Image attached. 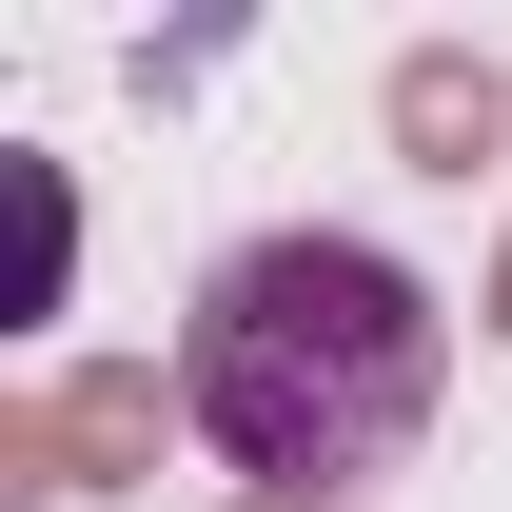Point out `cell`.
Here are the masks:
<instances>
[{"label": "cell", "mask_w": 512, "mask_h": 512, "mask_svg": "<svg viewBox=\"0 0 512 512\" xmlns=\"http://www.w3.org/2000/svg\"><path fill=\"white\" fill-rule=\"evenodd\" d=\"M158 434H197V414H178V375H158V355H79V375H40L20 414H0V512L138 493V473H158Z\"/></svg>", "instance_id": "obj_2"}, {"label": "cell", "mask_w": 512, "mask_h": 512, "mask_svg": "<svg viewBox=\"0 0 512 512\" xmlns=\"http://www.w3.org/2000/svg\"><path fill=\"white\" fill-rule=\"evenodd\" d=\"M473 316H493V355H512V237H493V276H473Z\"/></svg>", "instance_id": "obj_4"}, {"label": "cell", "mask_w": 512, "mask_h": 512, "mask_svg": "<svg viewBox=\"0 0 512 512\" xmlns=\"http://www.w3.org/2000/svg\"><path fill=\"white\" fill-rule=\"evenodd\" d=\"M434 394H453L434 276L394 237H335V217L237 237L178 316V414L237 493H355V473H394L434 434Z\"/></svg>", "instance_id": "obj_1"}, {"label": "cell", "mask_w": 512, "mask_h": 512, "mask_svg": "<svg viewBox=\"0 0 512 512\" xmlns=\"http://www.w3.org/2000/svg\"><path fill=\"white\" fill-rule=\"evenodd\" d=\"M375 119H394L414 178H473V158H512V60H473V40H394Z\"/></svg>", "instance_id": "obj_3"}, {"label": "cell", "mask_w": 512, "mask_h": 512, "mask_svg": "<svg viewBox=\"0 0 512 512\" xmlns=\"http://www.w3.org/2000/svg\"><path fill=\"white\" fill-rule=\"evenodd\" d=\"M217 512H355V493H217Z\"/></svg>", "instance_id": "obj_5"}]
</instances>
